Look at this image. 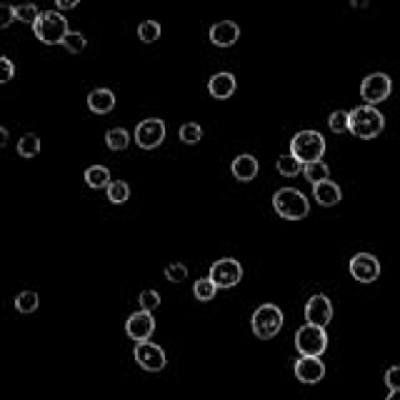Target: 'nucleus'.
Listing matches in <instances>:
<instances>
[{
  "mask_svg": "<svg viewBox=\"0 0 400 400\" xmlns=\"http://www.w3.org/2000/svg\"><path fill=\"white\" fill-rule=\"evenodd\" d=\"M295 348H298L300 358H320L328 348V333H325V328L308 323L295 333Z\"/></svg>",
  "mask_w": 400,
  "mask_h": 400,
  "instance_id": "obj_6",
  "label": "nucleus"
},
{
  "mask_svg": "<svg viewBox=\"0 0 400 400\" xmlns=\"http://www.w3.org/2000/svg\"><path fill=\"white\" fill-rule=\"evenodd\" d=\"M55 6H58V10L63 13V10H73V8L78 6L80 0H53Z\"/></svg>",
  "mask_w": 400,
  "mask_h": 400,
  "instance_id": "obj_38",
  "label": "nucleus"
},
{
  "mask_svg": "<svg viewBox=\"0 0 400 400\" xmlns=\"http://www.w3.org/2000/svg\"><path fill=\"white\" fill-rule=\"evenodd\" d=\"M33 33L43 45H63L71 28H68V18L60 10H45L33 25Z\"/></svg>",
  "mask_w": 400,
  "mask_h": 400,
  "instance_id": "obj_2",
  "label": "nucleus"
},
{
  "mask_svg": "<svg viewBox=\"0 0 400 400\" xmlns=\"http://www.w3.org/2000/svg\"><path fill=\"white\" fill-rule=\"evenodd\" d=\"M13 75H15V66H13V60L6 58V55H0V85L10 83Z\"/></svg>",
  "mask_w": 400,
  "mask_h": 400,
  "instance_id": "obj_35",
  "label": "nucleus"
},
{
  "mask_svg": "<svg viewBox=\"0 0 400 400\" xmlns=\"http://www.w3.org/2000/svg\"><path fill=\"white\" fill-rule=\"evenodd\" d=\"M38 305H40V298H38L36 290H23V293L15 295V311L18 313H36Z\"/></svg>",
  "mask_w": 400,
  "mask_h": 400,
  "instance_id": "obj_25",
  "label": "nucleus"
},
{
  "mask_svg": "<svg viewBox=\"0 0 400 400\" xmlns=\"http://www.w3.org/2000/svg\"><path fill=\"white\" fill-rule=\"evenodd\" d=\"M208 278L215 283V288H235L243 281V265L235 258H221L210 265Z\"/></svg>",
  "mask_w": 400,
  "mask_h": 400,
  "instance_id": "obj_8",
  "label": "nucleus"
},
{
  "mask_svg": "<svg viewBox=\"0 0 400 400\" xmlns=\"http://www.w3.org/2000/svg\"><path fill=\"white\" fill-rule=\"evenodd\" d=\"M230 168H233L235 180H240V183H251V180L258 175V158L251 156V153H243V156L235 158Z\"/></svg>",
  "mask_w": 400,
  "mask_h": 400,
  "instance_id": "obj_19",
  "label": "nucleus"
},
{
  "mask_svg": "<svg viewBox=\"0 0 400 400\" xmlns=\"http://www.w3.org/2000/svg\"><path fill=\"white\" fill-rule=\"evenodd\" d=\"M138 303H140V311L153 313L158 305H161V295H158V290H143L140 298H138Z\"/></svg>",
  "mask_w": 400,
  "mask_h": 400,
  "instance_id": "obj_33",
  "label": "nucleus"
},
{
  "mask_svg": "<svg viewBox=\"0 0 400 400\" xmlns=\"http://www.w3.org/2000/svg\"><path fill=\"white\" fill-rule=\"evenodd\" d=\"M15 18H18L20 23L36 25V20L40 18V10H38V6H33V3H23V6H15Z\"/></svg>",
  "mask_w": 400,
  "mask_h": 400,
  "instance_id": "obj_31",
  "label": "nucleus"
},
{
  "mask_svg": "<svg viewBox=\"0 0 400 400\" xmlns=\"http://www.w3.org/2000/svg\"><path fill=\"white\" fill-rule=\"evenodd\" d=\"M348 268H350V275L358 283H373L378 281V275H380V263H378V258L373 255V253H358V255H353Z\"/></svg>",
  "mask_w": 400,
  "mask_h": 400,
  "instance_id": "obj_11",
  "label": "nucleus"
},
{
  "mask_svg": "<svg viewBox=\"0 0 400 400\" xmlns=\"http://www.w3.org/2000/svg\"><path fill=\"white\" fill-rule=\"evenodd\" d=\"M385 400H400V390H390V395Z\"/></svg>",
  "mask_w": 400,
  "mask_h": 400,
  "instance_id": "obj_40",
  "label": "nucleus"
},
{
  "mask_svg": "<svg viewBox=\"0 0 400 400\" xmlns=\"http://www.w3.org/2000/svg\"><path fill=\"white\" fill-rule=\"evenodd\" d=\"M295 378L305 385H316L325 378V363L320 358H298L295 363Z\"/></svg>",
  "mask_w": 400,
  "mask_h": 400,
  "instance_id": "obj_14",
  "label": "nucleus"
},
{
  "mask_svg": "<svg viewBox=\"0 0 400 400\" xmlns=\"http://www.w3.org/2000/svg\"><path fill=\"white\" fill-rule=\"evenodd\" d=\"M110 183H113V180H110V170H108L105 165H90L88 170H85V186L93 188V191L108 188Z\"/></svg>",
  "mask_w": 400,
  "mask_h": 400,
  "instance_id": "obj_20",
  "label": "nucleus"
},
{
  "mask_svg": "<svg viewBox=\"0 0 400 400\" xmlns=\"http://www.w3.org/2000/svg\"><path fill=\"white\" fill-rule=\"evenodd\" d=\"M251 325H253V333H255L260 341H270V338H275L283 328V311L273 303L260 305V308L253 313Z\"/></svg>",
  "mask_w": 400,
  "mask_h": 400,
  "instance_id": "obj_5",
  "label": "nucleus"
},
{
  "mask_svg": "<svg viewBox=\"0 0 400 400\" xmlns=\"http://www.w3.org/2000/svg\"><path fill=\"white\" fill-rule=\"evenodd\" d=\"M126 333L128 338L135 343L150 341V335L156 333V318H153V313H145V311L133 313L126 320Z\"/></svg>",
  "mask_w": 400,
  "mask_h": 400,
  "instance_id": "obj_12",
  "label": "nucleus"
},
{
  "mask_svg": "<svg viewBox=\"0 0 400 400\" xmlns=\"http://www.w3.org/2000/svg\"><path fill=\"white\" fill-rule=\"evenodd\" d=\"M313 195H316V200L323 205V208H333V205L341 203V186L338 183H333V180H323V183H318V186H313Z\"/></svg>",
  "mask_w": 400,
  "mask_h": 400,
  "instance_id": "obj_17",
  "label": "nucleus"
},
{
  "mask_svg": "<svg viewBox=\"0 0 400 400\" xmlns=\"http://www.w3.org/2000/svg\"><path fill=\"white\" fill-rule=\"evenodd\" d=\"M178 135L186 145H195L200 143V138H203V128L198 126V123H186V126H180Z\"/></svg>",
  "mask_w": 400,
  "mask_h": 400,
  "instance_id": "obj_30",
  "label": "nucleus"
},
{
  "mask_svg": "<svg viewBox=\"0 0 400 400\" xmlns=\"http://www.w3.org/2000/svg\"><path fill=\"white\" fill-rule=\"evenodd\" d=\"M186 278H188V268L183 263L165 265V281H170V283H186Z\"/></svg>",
  "mask_w": 400,
  "mask_h": 400,
  "instance_id": "obj_34",
  "label": "nucleus"
},
{
  "mask_svg": "<svg viewBox=\"0 0 400 400\" xmlns=\"http://www.w3.org/2000/svg\"><path fill=\"white\" fill-rule=\"evenodd\" d=\"M385 385L388 390H400V365H393L385 371Z\"/></svg>",
  "mask_w": 400,
  "mask_h": 400,
  "instance_id": "obj_37",
  "label": "nucleus"
},
{
  "mask_svg": "<svg viewBox=\"0 0 400 400\" xmlns=\"http://www.w3.org/2000/svg\"><path fill=\"white\" fill-rule=\"evenodd\" d=\"M235 75L233 73H215L213 78L208 80V93L213 98H218V101H225V98H230L235 93Z\"/></svg>",
  "mask_w": 400,
  "mask_h": 400,
  "instance_id": "obj_16",
  "label": "nucleus"
},
{
  "mask_svg": "<svg viewBox=\"0 0 400 400\" xmlns=\"http://www.w3.org/2000/svg\"><path fill=\"white\" fill-rule=\"evenodd\" d=\"M390 90H393V80L388 73H371L360 83V98L365 101V105H378V103L388 101Z\"/></svg>",
  "mask_w": 400,
  "mask_h": 400,
  "instance_id": "obj_7",
  "label": "nucleus"
},
{
  "mask_svg": "<svg viewBox=\"0 0 400 400\" xmlns=\"http://www.w3.org/2000/svg\"><path fill=\"white\" fill-rule=\"evenodd\" d=\"M305 320L311 325H318V328H325L333 320V303H330L328 295H313L305 303Z\"/></svg>",
  "mask_w": 400,
  "mask_h": 400,
  "instance_id": "obj_13",
  "label": "nucleus"
},
{
  "mask_svg": "<svg viewBox=\"0 0 400 400\" xmlns=\"http://www.w3.org/2000/svg\"><path fill=\"white\" fill-rule=\"evenodd\" d=\"M85 45H88V40H85L83 33H73V30L66 36V40H63V48H66L68 53H73V55L83 53Z\"/></svg>",
  "mask_w": 400,
  "mask_h": 400,
  "instance_id": "obj_32",
  "label": "nucleus"
},
{
  "mask_svg": "<svg viewBox=\"0 0 400 400\" xmlns=\"http://www.w3.org/2000/svg\"><path fill=\"white\" fill-rule=\"evenodd\" d=\"M88 108L93 110L96 115H108L110 110L115 108V93L108 88H96L90 90L88 96Z\"/></svg>",
  "mask_w": 400,
  "mask_h": 400,
  "instance_id": "obj_18",
  "label": "nucleus"
},
{
  "mask_svg": "<svg viewBox=\"0 0 400 400\" xmlns=\"http://www.w3.org/2000/svg\"><path fill=\"white\" fill-rule=\"evenodd\" d=\"M105 193H108V200H110V203L120 205L131 198V186H128L126 180H113V183L105 188Z\"/></svg>",
  "mask_w": 400,
  "mask_h": 400,
  "instance_id": "obj_26",
  "label": "nucleus"
},
{
  "mask_svg": "<svg viewBox=\"0 0 400 400\" xmlns=\"http://www.w3.org/2000/svg\"><path fill=\"white\" fill-rule=\"evenodd\" d=\"M133 355H135V363L143 368V371L148 373H158L165 368L168 358H165V350H163L161 346H156V343H138L135 350H133Z\"/></svg>",
  "mask_w": 400,
  "mask_h": 400,
  "instance_id": "obj_10",
  "label": "nucleus"
},
{
  "mask_svg": "<svg viewBox=\"0 0 400 400\" xmlns=\"http://www.w3.org/2000/svg\"><path fill=\"white\" fill-rule=\"evenodd\" d=\"M303 175H305V180H311L313 186H318V183H323V180L330 178V168L325 165V161L305 163V165H303Z\"/></svg>",
  "mask_w": 400,
  "mask_h": 400,
  "instance_id": "obj_21",
  "label": "nucleus"
},
{
  "mask_svg": "<svg viewBox=\"0 0 400 400\" xmlns=\"http://www.w3.org/2000/svg\"><path fill=\"white\" fill-rule=\"evenodd\" d=\"M15 20V6H0V30L10 28Z\"/></svg>",
  "mask_w": 400,
  "mask_h": 400,
  "instance_id": "obj_36",
  "label": "nucleus"
},
{
  "mask_svg": "<svg viewBox=\"0 0 400 400\" xmlns=\"http://www.w3.org/2000/svg\"><path fill=\"white\" fill-rule=\"evenodd\" d=\"M328 126L333 133H348L350 131V113H346V110H335V113H330L328 118Z\"/></svg>",
  "mask_w": 400,
  "mask_h": 400,
  "instance_id": "obj_29",
  "label": "nucleus"
},
{
  "mask_svg": "<svg viewBox=\"0 0 400 400\" xmlns=\"http://www.w3.org/2000/svg\"><path fill=\"white\" fill-rule=\"evenodd\" d=\"M240 38V28L238 23L233 20H221V23H215L210 28V43H213L215 48H230L235 45Z\"/></svg>",
  "mask_w": 400,
  "mask_h": 400,
  "instance_id": "obj_15",
  "label": "nucleus"
},
{
  "mask_svg": "<svg viewBox=\"0 0 400 400\" xmlns=\"http://www.w3.org/2000/svg\"><path fill=\"white\" fill-rule=\"evenodd\" d=\"M385 128V118L376 105H358L350 110V131L360 140H371L378 138Z\"/></svg>",
  "mask_w": 400,
  "mask_h": 400,
  "instance_id": "obj_1",
  "label": "nucleus"
},
{
  "mask_svg": "<svg viewBox=\"0 0 400 400\" xmlns=\"http://www.w3.org/2000/svg\"><path fill=\"white\" fill-rule=\"evenodd\" d=\"M40 153V138L36 133H25L18 140V156L20 158H36Z\"/></svg>",
  "mask_w": 400,
  "mask_h": 400,
  "instance_id": "obj_24",
  "label": "nucleus"
},
{
  "mask_svg": "<svg viewBox=\"0 0 400 400\" xmlns=\"http://www.w3.org/2000/svg\"><path fill=\"white\" fill-rule=\"evenodd\" d=\"M215 283L210 281V278H200V281H195V286H193V293H195V298L200 300V303H208V300L215 298Z\"/></svg>",
  "mask_w": 400,
  "mask_h": 400,
  "instance_id": "obj_28",
  "label": "nucleus"
},
{
  "mask_svg": "<svg viewBox=\"0 0 400 400\" xmlns=\"http://www.w3.org/2000/svg\"><path fill=\"white\" fill-rule=\"evenodd\" d=\"M165 123L161 118H148L140 120L135 128V143L143 150H156L158 145L165 140Z\"/></svg>",
  "mask_w": 400,
  "mask_h": 400,
  "instance_id": "obj_9",
  "label": "nucleus"
},
{
  "mask_svg": "<svg viewBox=\"0 0 400 400\" xmlns=\"http://www.w3.org/2000/svg\"><path fill=\"white\" fill-rule=\"evenodd\" d=\"M105 145L115 153H120V150H126L131 145V133L126 128H110L105 133Z\"/></svg>",
  "mask_w": 400,
  "mask_h": 400,
  "instance_id": "obj_22",
  "label": "nucleus"
},
{
  "mask_svg": "<svg viewBox=\"0 0 400 400\" xmlns=\"http://www.w3.org/2000/svg\"><path fill=\"white\" fill-rule=\"evenodd\" d=\"M6 143H8V131L6 128H0V148H3Z\"/></svg>",
  "mask_w": 400,
  "mask_h": 400,
  "instance_id": "obj_39",
  "label": "nucleus"
},
{
  "mask_svg": "<svg viewBox=\"0 0 400 400\" xmlns=\"http://www.w3.org/2000/svg\"><path fill=\"white\" fill-rule=\"evenodd\" d=\"M273 208L286 221H303L305 215H308V210H311V203L295 188H281L273 195Z\"/></svg>",
  "mask_w": 400,
  "mask_h": 400,
  "instance_id": "obj_3",
  "label": "nucleus"
},
{
  "mask_svg": "<svg viewBox=\"0 0 400 400\" xmlns=\"http://www.w3.org/2000/svg\"><path fill=\"white\" fill-rule=\"evenodd\" d=\"M275 165H278V173L286 175V178H295V175L303 173V163H300L298 158L293 156V153H288V156H281Z\"/></svg>",
  "mask_w": 400,
  "mask_h": 400,
  "instance_id": "obj_23",
  "label": "nucleus"
},
{
  "mask_svg": "<svg viewBox=\"0 0 400 400\" xmlns=\"http://www.w3.org/2000/svg\"><path fill=\"white\" fill-rule=\"evenodd\" d=\"M290 153L298 158L300 163H316L323 161L325 156V138L318 131H300L290 140Z\"/></svg>",
  "mask_w": 400,
  "mask_h": 400,
  "instance_id": "obj_4",
  "label": "nucleus"
},
{
  "mask_svg": "<svg viewBox=\"0 0 400 400\" xmlns=\"http://www.w3.org/2000/svg\"><path fill=\"white\" fill-rule=\"evenodd\" d=\"M138 38H140L145 45L156 43L158 38H161V23H156V20H143V23L138 25Z\"/></svg>",
  "mask_w": 400,
  "mask_h": 400,
  "instance_id": "obj_27",
  "label": "nucleus"
}]
</instances>
